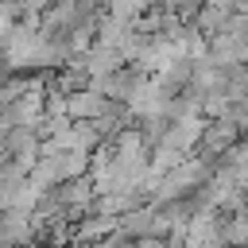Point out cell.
I'll return each instance as SVG.
<instances>
[{
    "instance_id": "1",
    "label": "cell",
    "mask_w": 248,
    "mask_h": 248,
    "mask_svg": "<svg viewBox=\"0 0 248 248\" xmlns=\"http://www.w3.org/2000/svg\"><path fill=\"white\" fill-rule=\"evenodd\" d=\"M54 0H23V16L27 12H43V8H50Z\"/></svg>"
},
{
    "instance_id": "2",
    "label": "cell",
    "mask_w": 248,
    "mask_h": 248,
    "mask_svg": "<svg viewBox=\"0 0 248 248\" xmlns=\"http://www.w3.org/2000/svg\"><path fill=\"white\" fill-rule=\"evenodd\" d=\"M0 159H8V147H4V136H0Z\"/></svg>"
}]
</instances>
